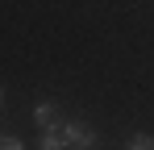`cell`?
Returning <instances> with one entry per match:
<instances>
[{
	"mask_svg": "<svg viewBox=\"0 0 154 150\" xmlns=\"http://www.w3.org/2000/svg\"><path fill=\"white\" fill-rule=\"evenodd\" d=\"M125 150H154V138H146V133H137L133 142H129Z\"/></svg>",
	"mask_w": 154,
	"mask_h": 150,
	"instance_id": "4",
	"label": "cell"
},
{
	"mask_svg": "<svg viewBox=\"0 0 154 150\" xmlns=\"http://www.w3.org/2000/svg\"><path fill=\"white\" fill-rule=\"evenodd\" d=\"M38 150H67V142H63V121L50 125V129H42V142H38Z\"/></svg>",
	"mask_w": 154,
	"mask_h": 150,
	"instance_id": "3",
	"label": "cell"
},
{
	"mask_svg": "<svg viewBox=\"0 0 154 150\" xmlns=\"http://www.w3.org/2000/svg\"><path fill=\"white\" fill-rule=\"evenodd\" d=\"M33 121L42 125V129H50V125H58V121H63V117H58V104H54V100H42V104L33 108Z\"/></svg>",
	"mask_w": 154,
	"mask_h": 150,
	"instance_id": "2",
	"label": "cell"
},
{
	"mask_svg": "<svg viewBox=\"0 0 154 150\" xmlns=\"http://www.w3.org/2000/svg\"><path fill=\"white\" fill-rule=\"evenodd\" d=\"M0 150H25V142H21V138H4V142H0Z\"/></svg>",
	"mask_w": 154,
	"mask_h": 150,
	"instance_id": "5",
	"label": "cell"
},
{
	"mask_svg": "<svg viewBox=\"0 0 154 150\" xmlns=\"http://www.w3.org/2000/svg\"><path fill=\"white\" fill-rule=\"evenodd\" d=\"M0 100H4V88H0Z\"/></svg>",
	"mask_w": 154,
	"mask_h": 150,
	"instance_id": "6",
	"label": "cell"
},
{
	"mask_svg": "<svg viewBox=\"0 0 154 150\" xmlns=\"http://www.w3.org/2000/svg\"><path fill=\"white\" fill-rule=\"evenodd\" d=\"M63 142L71 150H92L96 146V133H92L83 121H67V117H63Z\"/></svg>",
	"mask_w": 154,
	"mask_h": 150,
	"instance_id": "1",
	"label": "cell"
}]
</instances>
